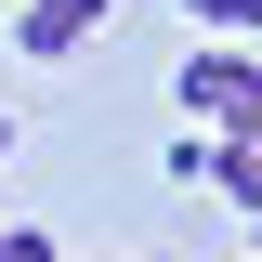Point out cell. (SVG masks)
Instances as JSON below:
<instances>
[{"instance_id":"cell-3","label":"cell","mask_w":262,"mask_h":262,"mask_svg":"<svg viewBox=\"0 0 262 262\" xmlns=\"http://www.w3.org/2000/svg\"><path fill=\"white\" fill-rule=\"evenodd\" d=\"M210 196H236L262 223V118H236V131H210Z\"/></svg>"},{"instance_id":"cell-4","label":"cell","mask_w":262,"mask_h":262,"mask_svg":"<svg viewBox=\"0 0 262 262\" xmlns=\"http://www.w3.org/2000/svg\"><path fill=\"white\" fill-rule=\"evenodd\" d=\"M0 262H66V249H53L39 223H0Z\"/></svg>"},{"instance_id":"cell-7","label":"cell","mask_w":262,"mask_h":262,"mask_svg":"<svg viewBox=\"0 0 262 262\" xmlns=\"http://www.w3.org/2000/svg\"><path fill=\"white\" fill-rule=\"evenodd\" d=\"M236 27H262V0H236Z\"/></svg>"},{"instance_id":"cell-5","label":"cell","mask_w":262,"mask_h":262,"mask_svg":"<svg viewBox=\"0 0 262 262\" xmlns=\"http://www.w3.org/2000/svg\"><path fill=\"white\" fill-rule=\"evenodd\" d=\"M184 27H196V39H223V27H236V0H184Z\"/></svg>"},{"instance_id":"cell-1","label":"cell","mask_w":262,"mask_h":262,"mask_svg":"<svg viewBox=\"0 0 262 262\" xmlns=\"http://www.w3.org/2000/svg\"><path fill=\"white\" fill-rule=\"evenodd\" d=\"M170 105H184L196 131H236V118H262V66L236 53V39H196V53L170 66Z\"/></svg>"},{"instance_id":"cell-6","label":"cell","mask_w":262,"mask_h":262,"mask_svg":"<svg viewBox=\"0 0 262 262\" xmlns=\"http://www.w3.org/2000/svg\"><path fill=\"white\" fill-rule=\"evenodd\" d=\"M0 158H13V105H0Z\"/></svg>"},{"instance_id":"cell-2","label":"cell","mask_w":262,"mask_h":262,"mask_svg":"<svg viewBox=\"0 0 262 262\" xmlns=\"http://www.w3.org/2000/svg\"><path fill=\"white\" fill-rule=\"evenodd\" d=\"M105 27H118V0H13V53H27V66H66V53H92Z\"/></svg>"},{"instance_id":"cell-8","label":"cell","mask_w":262,"mask_h":262,"mask_svg":"<svg viewBox=\"0 0 262 262\" xmlns=\"http://www.w3.org/2000/svg\"><path fill=\"white\" fill-rule=\"evenodd\" d=\"M249 262H262V223H249Z\"/></svg>"}]
</instances>
